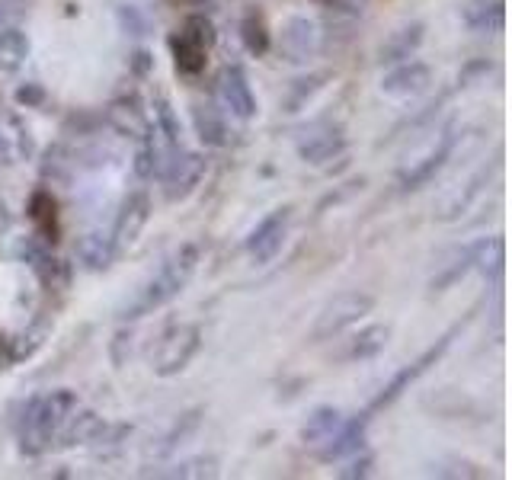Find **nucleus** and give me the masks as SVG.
Returning <instances> with one entry per match:
<instances>
[{"mask_svg": "<svg viewBox=\"0 0 512 480\" xmlns=\"http://www.w3.org/2000/svg\"><path fill=\"white\" fill-rule=\"evenodd\" d=\"M29 58V39L20 29H4L0 32V71L16 74Z\"/></svg>", "mask_w": 512, "mask_h": 480, "instance_id": "26", "label": "nucleus"}, {"mask_svg": "<svg viewBox=\"0 0 512 480\" xmlns=\"http://www.w3.org/2000/svg\"><path fill=\"white\" fill-rule=\"evenodd\" d=\"M112 256H116V247H112V237L100 234V231H90L84 237H77V260L84 263L87 269L100 272L109 269Z\"/></svg>", "mask_w": 512, "mask_h": 480, "instance_id": "22", "label": "nucleus"}, {"mask_svg": "<svg viewBox=\"0 0 512 480\" xmlns=\"http://www.w3.org/2000/svg\"><path fill=\"white\" fill-rule=\"evenodd\" d=\"M368 464H372V461H359V464H352V468L349 471H340V477H365L368 474Z\"/></svg>", "mask_w": 512, "mask_h": 480, "instance_id": "36", "label": "nucleus"}, {"mask_svg": "<svg viewBox=\"0 0 512 480\" xmlns=\"http://www.w3.org/2000/svg\"><path fill=\"white\" fill-rule=\"evenodd\" d=\"M20 253H23V260L32 266V272H36V276H39L48 288L68 285V279H71L68 263L55 260V256L45 250V240H42V244H36V240H26V244L20 247Z\"/></svg>", "mask_w": 512, "mask_h": 480, "instance_id": "15", "label": "nucleus"}, {"mask_svg": "<svg viewBox=\"0 0 512 480\" xmlns=\"http://www.w3.org/2000/svg\"><path fill=\"white\" fill-rule=\"evenodd\" d=\"M48 336V320H39L36 327H32L29 333H23L20 340H13V349H10V359H29L32 352H36Z\"/></svg>", "mask_w": 512, "mask_h": 480, "instance_id": "32", "label": "nucleus"}, {"mask_svg": "<svg viewBox=\"0 0 512 480\" xmlns=\"http://www.w3.org/2000/svg\"><path fill=\"white\" fill-rule=\"evenodd\" d=\"M484 176H487V173H480V176H474V180H471L468 186H464V189L448 192V196H445V199L439 202V208H436V218H439V221H455V218L464 212V208L471 205V199L477 196V192H480V183H484Z\"/></svg>", "mask_w": 512, "mask_h": 480, "instance_id": "28", "label": "nucleus"}, {"mask_svg": "<svg viewBox=\"0 0 512 480\" xmlns=\"http://www.w3.org/2000/svg\"><path fill=\"white\" fill-rule=\"evenodd\" d=\"M154 132H160L167 141L180 144V119H176V112L170 109V103L164 96H157L154 100V122H151Z\"/></svg>", "mask_w": 512, "mask_h": 480, "instance_id": "31", "label": "nucleus"}, {"mask_svg": "<svg viewBox=\"0 0 512 480\" xmlns=\"http://www.w3.org/2000/svg\"><path fill=\"white\" fill-rule=\"evenodd\" d=\"M464 23L477 32H500L506 23L503 0H471V4L464 7Z\"/></svg>", "mask_w": 512, "mask_h": 480, "instance_id": "23", "label": "nucleus"}, {"mask_svg": "<svg viewBox=\"0 0 512 480\" xmlns=\"http://www.w3.org/2000/svg\"><path fill=\"white\" fill-rule=\"evenodd\" d=\"M455 141H458L455 132H445V135L439 138L436 148H432L423 160H416V164H413L410 170L400 173V186H404V189H416V186H423L426 180H432V176H436V173L442 170L445 160L452 157Z\"/></svg>", "mask_w": 512, "mask_h": 480, "instance_id": "14", "label": "nucleus"}, {"mask_svg": "<svg viewBox=\"0 0 512 480\" xmlns=\"http://www.w3.org/2000/svg\"><path fill=\"white\" fill-rule=\"evenodd\" d=\"M202 176H205V157L202 154H196V151L176 154L170 160L167 173H164V180H167V199L176 202V199L189 196V192L199 186Z\"/></svg>", "mask_w": 512, "mask_h": 480, "instance_id": "10", "label": "nucleus"}, {"mask_svg": "<svg viewBox=\"0 0 512 480\" xmlns=\"http://www.w3.org/2000/svg\"><path fill=\"white\" fill-rule=\"evenodd\" d=\"M365 423H368V416H362V420H343L340 432L317 452L320 461H336V458L356 455L365 445Z\"/></svg>", "mask_w": 512, "mask_h": 480, "instance_id": "17", "label": "nucleus"}, {"mask_svg": "<svg viewBox=\"0 0 512 480\" xmlns=\"http://www.w3.org/2000/svg\"><path fill=\"white\" fill-rule=\"evenodd\" d=\"M192 122H196V135L208 148H224L228 144V125H224L215 106H192Z\"/></svg>", "mask_w": 512, "mask_h": 480, "instance_id": "24", "label": "nucleus"}, {"mask_svg": "<svg viewBox=\"0 0 512 480\" xmlns=\"http://www.w3.org/2000/svg\"><path fill=\"white\" fill-rule=\"evenodd\" d=\"M170 48H173V61H176V71L186 74V77H196L205 71V61H208V48L202 42H196L192 36L180 29L176 36L170 39Z\"/></svg>", "mask_w": 512, "mask_h": 480, "instance_id": "20", "label": "nucleus"}, {"mask_svg": "<svg viewBox=\"0 0 512 480\" xmlns=\"http://www.w3.org/2000/svg\"><path fill=\"white\" fill-rule=\"evenodd\" d=\"M202 346V330L199 324H176L170 327L164 336H160V343L154 349V375L160 378H170V375H180L183 368L192 362V356L199 352Z\"/></svg>", "mask_w": 512, "mask_h": 480, "instance_id": "3", "label": "nucleus"}, {"mask_svg": "<svg viewBox=\"0 0 512 480\" xmlns=\"http://www.w3.org/2000/svg\"><path fill=\"white\" fill-rule=\"evenodd\" d=\"M106 432V423L100 420L96 413H71L68 420H64V426L58 429L61 436V445H87V442H96L103 439Z\"/></svg>", "mask_w": 512, "mask_h": 480, "instance_id": "21", "label": "nucleus"}, {"mask_svg": "<svg viewBox=\"0 0 512 480\" xmlns=\"http://www.w3.org/2000/svg\"><path fill=\"white\" fill-rule=\"evenodd\" d=\"M285 224H288V208H279V212H272L260 228H256L247 240V250L253 256V263H272L279 256L282 244H285Z\"/></svg>", "mask_w": 512, "mask_h": 480, "instance_id": "7", "label": "nucleus"}, {"mask_svg": "<svg viewBox=\"0 0 512 480\" xmlns=\"http://www.w3.org/2000/svg\"><path fill=\"white\" fill-rule=\"evenodd\" d=\"M388 340H391V327L375 324V327H368V330H362V333L356 336V343H352L349 356H352V359H375L378 352H381L384 346H388Z\"/></svg>", "mask_w": 512, "mask_h": 480, "instance_id": "30", "label": "nucleus"}, {"mask_svg": "<svg viewBox=\"0 0 512 480\" xmlns=\"http://www.w3.org/2000/svg\"><path fill=\"white\" fill-rule=\"evenodd\" d=\"M320 45V32H317V23L308 20V16H295V20H288L285 29H282V55L285 61H308Z\"/></svg>", "mask_w": 512, "mask_h": 480, "instance_id": "12", "label": "nucleus"}, {"mask_svg": "<svg viewBox=\"0 0 512 480\" xmlns=\"http://www.w3.org/2000/svg\"><path fill=\"white\" fill-rule=\"evenodd\" d=\"M298 151H301L304 160H308V164L320 167V164H327V160L340 157L346 151V135H343V128L330 125V128H324V132L311 135Z\"/></svg>", "mask_w": 512, "mask_h": 480, "instance_id": "16", "label": "nucleus"}, {"mask_svg": "<svg viewBox=\"0 0 512 480\" xmlns=\"http://www.w3.org/2000/svg\"><path fill=\"white\" fill-rule=\"evenodd\" d=\"M29 218L36 224L39 240L45 244H55L58 240V202L48 189H36L29 199Z\"/></svg>", "mask_w": 512, "mask_h": 480, "instance_id": "18", "label": "nucleus"}, {"mask_svg": "<svg viewBox=\"0 0 512 480\" xmlns=\"http://www.w3.org/2000/svg\"><path fill=\"white\" fill-rule=\"evenodd\" d=\"M183 32L196 42H202L205 48L215 45V26H212V20H205V16H189V20L183 23Z\"/></svg>", "mask_w": 512, "mask_h": 480, "instance_id": "33", "label": "nucleus"}, {"mask_svg": "<svg viewBox=\"0 0 512 480\" xmlns=\"http://www.w3.org/2000/svg\"><path fill=\"white\" fill-rule=\"evenodd\" d=\"M77 410V394L74 391H48L36 397L23 413V429H20V448L26 455H42L52 448L58 439V429L64 420Z\"/></svg>", "mask_w": 512, "mask_h": 480, "instance_id": "1", "label": "nucleus"}, {"mask_svg": "<svg viewBox=\"0 0 512 480\" xmlns=\"http://www.w3.org/2000/svg\"><path fill=\"white\" fill-rule=\"evenodd\" d=\"M375 308V298L372 295H362V292H343L336 295L333 301H327V308L317 314V324L311 330V340H330L340 330L359 324V320Z\"/></svg>", "mask_w": 512, "mask_h": 480, "instance_id": "4", "label": "nucleus"}, {"mask_svg": "<svg viewBox=\"0 0 512 480\" xmlns=\"http://www.w3.org/2000/svg\"><path fill=\"white\" fill-rule=\"evenodd\" d=\"M148 218H151V202L144 192H135V196L125 199L122 212L116 218V231H112V247H116V253H122L135 244L141 228L148 224Z\"/></svg>", "mask_w": 512, "mask_h": 480, "instance_id": "8", "label": "nucleus"}, {"mask_svg": "<svg viewBox=\"0 0 512 480\" xmlns=\"http://www.w3.org/2000/svg\"><path fill=\"white\" fill-rule=\"evenodd\" d=\"M432 84V71L420 61H404L400 68H394L391 74H384L381 80V93L388 100H416L423 96Z\"/></svg>", "mask_w": 512, "mask_h": 480, "instance_id": "6", "label": "nucleus"}, {"mask_svg": "<svg viewBox=\"0 0 512 480\" xmlns=\"http://www.w3.org/2000/svg\"><path fill=\"white\" fill-rule=\"evenodd\" d=\"M42 100H45V90L39 84H26L16 90V103H23V106H42Z\"/></svg>", "mask_w": 512, "mask_h": 480, "instance_id": "35", "label": "nucleus"}, {"mask_svg": "<svg viewBox=\"0 0 512 480\" xmlns=\"http://www.w3.org/2000/svg\"><path fill=\"white\" fill-rule=\"evenodd\" d=\"M420 42H423V26H420V23L397 29L394 36L381 45V61H388V64H394V61H407V58L416 52V48H420Z\"/></svg>", "mask_w": 512, "mask_h": 480, "instance_id": "27", "label": "nucleus"}, {"mask_svg": "<svg viewBox=\"0 0 512 480\" xmlns=\"http://www.w3.org/2000/svg\"><path fill=\"white\" fill-rule=\"evenodd\" d=\"M173 477H215V461H189Z\"/></svg>", "mask_w": 512, "mask_h": 480, "instance_id": "34", "label": "nucleus"}, {"mask_svg": "<svg viewBox=\"0 0 512 480\" xmlns=\"http://www.w3.org/2000/svg\"><path fill=\"white\" fill-rule=\"evenodd\" d=\"M240 39H244L247 52L256 55V58L269 52V29H266L263 13L250 10V13L244 16V23H240Z\"/></svg>", "mask_w": 512, "mask_h": 480, "instance_id": "29", "label": "nucleus"}, {"mask_svg": "<svg viewBox=\"0 0 512 480\" xmlns=\"http://www.w3.org/2000/svg\"><path fill=\"white\" fill-rule=\"evenodd\" d=\"M215 96L218 103L231 112L237 119H253L256 116V96L250 90V80L247 74L237 68V64H228L218 80H215Z\"/></svg>", "mask_w": 512, "mask_h": 480, "instance_id": "5", "label": "nucleus"}, {"mask_svg": "<svg viewBox=\"0 0 512 480\" xmlns=\"http://www.w3.org/2000/svg\"><path fill=\"white\" fill-rule=\"evenodd\" d=\"M0 23H4V10H0Z\"/></svg>", "mask_w": 512, "mask_h": 480, "instance_id": "37", "label": "nucleus"}, {"mask_svg": "<svg viewBox=\"0 0 512 480\" xmlns=\"http://www.w3.org/2000/svg\"><path fill=\"white\" fill-rule=\"evenodd\" d=\"M32 157V135L20 116L0 112V160L4 164H20Z\"/></svg>", "mask_w": 512, "mask_h": 480, "instance_id": "13", "label": "nucleus"}, {"mask_svg": "<svg viewBox=\"0 0 512 480\" xmlns=\"http://www.w3.org/2000/svg\"><path fill=\"white\" fill-rule=\"evenodd\" d=\"M106 119L119 135L135 138V141L148 138V132H151V119H148V112H144L138 96H119V100H112L106 109Z\"/></svg>", "mask_w": 512, "mask_h": 480, "instance_id": "11", "label": "nucleus"}, {"mask_svg": "<svg viewBox=\"0 0 512 480\" xmlns=\"http://www.w3.org/2000/svg\"><path fill=\"white\" fill-rule=\"evenodd\" d=\"M196 263H199V247H192V244L180 247L164 263V269H160L157 276L141 288V295L128 304L122 317L135 320V317H144V314H151L157 308H164L167 301H173L186 288V282L192 279V272H196Z\"/></svg>", "mask_w": 512, "mask_h": 480, "instance_id": "2", "label": "nucleus"}, {"mask_svg": "<svg viewBox=\"0 0 512 480\" xmlns=\"http://www.w3.org/2000/svg\"><path fill=\"white\" fill-rule=\"evenodd\" d=\"M343 420L346 416L340 413V410H333V407H320V410H314L311 416H308V423H304V429H301V439H304V445H311V448H324L336 432H340V426H343Z\"/></svg>", "mask_w": 512, "mask_h": 480, "instance_id": "19", "label": "nucleus"}, {"mask_svg": "<svg viewBox=\"0 0 512 480\" xmlns=\"http://www.w3.org/2000/svg\"><path fill=\"white\" fill-rule=\"evenodd\" d=\"M455 330H458V327H455ZM455 330H452V333H445L442 340H439L436 346H432V349H426V352H423V359H416V362H413L410 368H404V372H400V375H397V378H394V381L388 384V388H384V391H381V394L375 397L372 410H381V407H388L391 400H397L400 394H404V391L410 388V384H413L416 378H420V375L426 372L429 365H436V362L442 359V352H445L448 346H452V336H455Z\"/></svg>", "mask_w": 512, "mask_h": 480, "instance_id": "9", "label": "nucleus"}, {"mask_svg": "<svg viewBox=\"0 0 512 480\" xmlns=\"http://www.w3.org/2000/svg\"><path fill=\"white\" fill-rule=\"evenodd\" d=\"M503 260H506L503 237H487V240H480V244H471V269H480L487 279L500 276Z\"/></svg>", "mask_w": 512, "mask_h": 480, "instance_id": "25", "label": "nucleus"}]
</instances>
